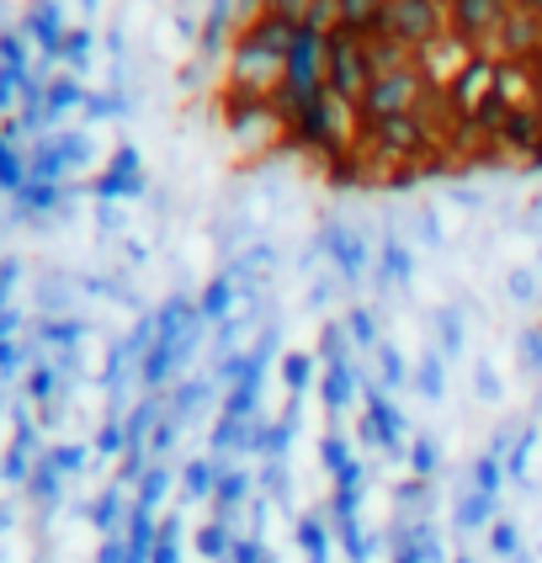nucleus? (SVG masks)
Instances as JSON below:
<instances>
[{
  "mask_svg": "<svg viewBox=\"0 0 542 563\" xmlns=\"http://www.w3.org/2000/svg\"><path fill=\"white\" fill-rule=\"evenodd\" d=\"M420 96H425V75L420 64L405 59V48H373V86L356 101L367 123H388V118H405V112H420Z\"/></svg>",
  "mask_w": 542,
  "mask_h": 563,
  "instance_id": "obj_1",
  "label": "nucleus"
},
{
  "mask_svg": "<svg viewBox=\"0 0 542 563\" xmlns=\"http://www.w3.org/2000/svg\"><path fill=\"white\" fill-rule=\"evenodd\" d=\"M506 54H542V16H532V11H510V22L500 27V37H495Z\"/></svg>",
  "mask_w": 542,
  "mask_h": 563,
  "instance_id": "obj_6",
  "label": "nucleus"
},
{
  "mask_svg": "<svg viewBox=\"0 0 542 563\" xmlns=\"http://www.w3.org/2000/svg\"><path fill=\"white\" fill-rule=\"evenodd\" d=\"M521 11H532V16H542V0H521Z\"/></svg>",
  "mask_w": 542,
  "mask_h": 563,
  "instance_id": "obj_9",
  "label": "nucleus"
},
{
  "mask_svg": "<svg viewBox=\"0 0 542 563\" xmlns=\"http://www.w3.org/2000/svg\"><path fill=\"white\" fill-rule=\"evenodd\" d=\"M446 27V5L442 0H388V11H383V43H394V48H431Z\"/></svg>",
  "mask_w": 542,
  "mask_h": 563,
  "instance_id": "obj_3",
  "label": "nucleus"
},
{
  "mask_svg": "<svg viewBox=\"0 0 542 563\" xmlns=\"http://www.w3.org/2000/svg\"><path fill=\"white\" fill-rule=\"evenodd\" d=\"M452 32L457 37H468V43H478V37H500V27L510 22V0H452Z\"/></svg>",
  "mask_w": 542,
  "mask_h": 563,
  "instance_id": "obj_4",
  "label": "nucleus"
},
{
  "mask_svg": "<svg viewBox=\"0 0 542 563\" xmlns=\"http://www.w3.org/2000/svg\"><path fill=\"white\" fill-rule=\"evenodd\" d=\"M373 86V48L367 37H351V32H335L330 48H324V91L335 101H362Z\"/></svg>",
  "mask_w": 542,
  "mask_h": 563,
  "instance_id": "obj_2",
  "label": "nucleus"
},
{
  "mask_svg": "<svg viewBox=\"0 0 542 563\" xmlns=\"http://www.w3.org/2000/svg\"><path fill=\"white\" fill-rule=\"evenodd\" d=\"M335 11H341V32H351V37H378L388 0H335Z\"/></svg>",
  "mask_w": 542,
  "mask_h": 563,
  "instance_id": "obj_7",
  "label": "nucleus"
},
{
  "mask_svg": "<svg viewBox=\"0 0 542 563\" xmlns=\"http://www.w3.org/2000/svg\"><path fill=\"white\" fill-rule=\"evenodd\" d=\"M303 11H309V0H272V11H266V16H277V22H292V27H303Z\"/></svg>",
  "mask_w": 542,
  "mask_h": 563,
  "instance_id": "obj_8",
  "label": "nucleus"
},
{
  "mask_svg": "<svg viewBox=\"0 0 542 563\" xmlns=\"http://www.w3.org/2000/svg\"><path fill=\"white\" fill-rule=\"evenodd\" d=\"M373 139L383 144V155H420L425 144V118L420 112H405V118H388V123H367Z\"/></svg>",
  "mask_w": 542,
  "mask_h": 563,
  "instance_id": "obj_5",
  "label": "nucleus"
}]
</instances>
